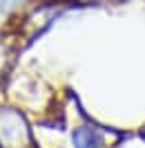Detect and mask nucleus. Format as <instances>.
<instances>
[{"label": "nucleus", "instance_id": "nucleus-1", "mask_svg": "<svg viewBox=\"0 0 145 148\" xmlns=\"http://www.w3.org/2000/svg\"><path fill=\"white\" fill-rule=\"evenodd\" d=\"M0 148H34L27 114L16 106H0Z\"/></svg>", "mask_w": 145, "mask_h": 148}, {"label": "nucleus", "instance_id": "nucleus-2", "mask_svg": "<svg viewBox=\"0 0 145 148\" xmlns=\"http://www.w3.org/2000/svg\"><path fill=\"white\" fill-rule=\"evenodd\" d=\"M65 9L63 0H40L38 5H34L31 9L20 18L18 23V38L22 40H34L36 36H40L43 32L51 27L54 23Z\"/></svg>", "mask_w": 145, "mask_h": 148}, {"label": "nucleus", "instance_id": "nucleus-3", "mask_svg": "<svg viewBox=\"0 0 145 148\" xmlns=\"http://www.w3.org/2000/svg\"><path fill=\"white\" fill-rule=\"evenodd\" d=\"M9 97L14 99V106L20 108L22 112H40L51 101L49 88L40 79H34V76L16 79L9 88Z\"/></svg>", "mask_w": 145, "mask_h": 148}, {"label": "nucleus", "instance_id": "nucleus-4", "mask_svg": "<svg viewBox=\"0 0 145 148\" xmlns=\"http://www.w3.org/2000/svg\"><path fill=\"white\" fill-rule=\"evenodd\" d=\"M72 146L74 148H109L107 132L91 123H81L72 130Z\"/></svg>", "mask_w": 145, "mask_h": 148}, {"label": "nucleus", "instance_id": "nucleus-5", "mask_svg": "<svg viewBox=\"0 0 145 148\" xmlns=\"http://www.w3.org/2000/svg\"><path fill=\"white\" fill-rule=\"evenodd\" d=\"M14 54H16V40L9 36H0V85L7 79V74L14 63Z\"/></svg>", "mask_w": 145, "mask_h": 148}, {"label": "nucleus", "instance_id": "nucleus-6", "mask_svg": "<svg viewBox=\"0 0 145 148\" xmlns=\"http://www.w3.org/2000/svg\"><path fill=\"white\" fill-rule=\"evenodd\" d=\"M78 2H83V5H114L118 0H78Z\"/></svg>", "mask_w": 145, "mask_h": 148}, {"label": "nucleus", "instance_id": "nucleus-7", "mask_svg": "<svg viewBox=\"0 0 145 148\" xmlns=\"http://www.w3.org/2000/svg\"><path fill=\"white\" fill-rule=\"evenodd\" d=\"M143 137H145V128H143Z\"/></svg>", "mask_w": 145, "mask_h": 148}]
</instances>
